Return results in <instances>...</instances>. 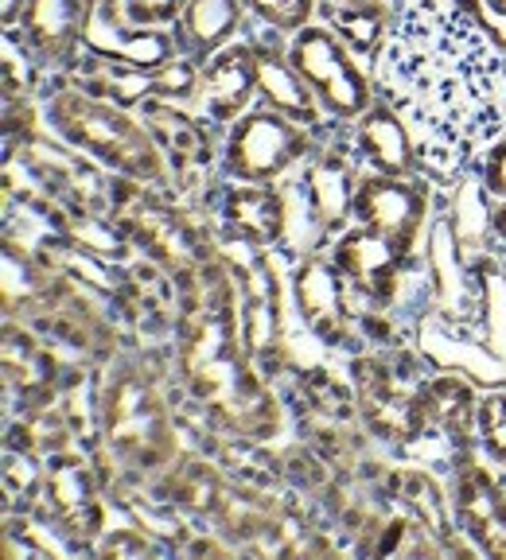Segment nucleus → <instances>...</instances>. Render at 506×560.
<instances>
[{
  "label": "nucleus",
  "instance_id": "nucleus-14",
  "mask_svg": "<svg viewBox=\"0 0 506 560\" xmlns=\"http://www.w3.org/2000/svg\"><path fill=\"white\" fill-rule=\"evenodd\" d=\"M355 144L375 172H386V175H413L417 172L410 129H405L402 117L393 114L390 105H370L367 114L358 117Z\"/></svg>",
  "mask_w": 506,
  "mask_h": 560
},
{
  "label": "nucleus",
  "instance_id": "nucleus-30",
  "mask_svg": "<svg viewBox=\"0 0 506 560\" xmlns=\"http://www.w3.org/2000/svg\"><path fill=\"white\" fill-rule=\"evenodd\" d=\"M24 4H27V0H4V24H16V20H20V12H24Z\"/></svg>",
  "mask_w": 506,
  "mask_h": 560
},
{
  "label": "nucleus",
  "instance_id": "nucleus-8",
  "mask_svg": "<svg viewBox=\"0 0 506 560\" xmlns=\"http://www.w3.org/2000/svg\"><path fill=\"white\" fill-rule=\"evenodd\" d=\"M456 517L483 552L506 557V499L480 464L463 459L456 471Z\"/></svg>",
  "mask_w": 506,
  "mask_h": 560
},
{
  "label": "nucleus",
  "instance_id": "nucleus-27",
  "mask_svg": "<svg viewBox=\"0 0 506 560\" xmlns=\"http://www.w3.org/2000/svg\"><path fill=\"white\" fill-rule=\"evenodd\" d=\"M304 394H308V401L315 405L320 412H327V417H347V394H343L340 385L332 382V377L323 374V370H315V374H308V382H304Z\"/></svg>",
  "mask_w": 506,
  "mask_h": 560
},
{
  "label": "nucleus",
  "instance_id": "nucleus-20",
  "mask_svg": "<svg viewBox=\"0 0 506 560\" xmlns=\"http://www.w3.org/2000/svg\"><path fill=\"white\" fill-rule=\"evenodd\" d=\"M425 401H428V417L437 420L452 440L468 444V436L475 432V409H480L472 385L456 374L433 377V382L425 385Z\"/></svg>",
  "mask_w": 506,
  "mask_h": 560
},
{
  "label": "nucleus",
  "instance_id": "nucleus-13",
  "mask_svg": "<svg viewBox=\"0 0 506 560\" xmlns=\"http://www.w3.org/2000/svg\"><path fill=\"white\" fill-rule=\"evenodd\" d=\"M242 4L245 0H187V9L180 12V27H175L180 51H187V59L195 62L219 55L242 24Z\"/></svg>",
  "mask_w": 506,
  "mask_h": 560
},
{
  "label": "nucleus",
  "instance_id": "nucleus-17",
  "mask_svg": "<svg viewBox=\"0 0 506 560\" xmlns=\"http://www.w3.org/2000/svg\"><path fill=\"white\" fill-rule=\"evenodd\" d=\"M222 219L234 230L242 242L250 245H269L285 234L288 226V207L285 195H277L273 187H234L227 195V207H222Z\"/></svg>",
  "mask_w": 506,
  "mask_h": 560
},
{
  "label": "nucleus",
  "instance_id": "nucleus-6",
  "mask_svg": "<svg viewBox=\"0 0 506 560\" xmlns=\"http://www.w3.org/2000/svg\"><path fill=\"white\" fill-rule=\"evenodd\" d=\"M102 412H105V436H110L114 452L133 459V464H149L152 447H164L168 429H164L160 397L137 374H122L110 382Z\"/></svg>",
  "mask_w": 506,
  "mask_h": 560
},
{
  "label": "nucleus",
  "instance_id": "nucleus-32",
  "mask_svg": "<svg viewBox=\"0 0 506 560\" xmlns=\"http://www.w3.org/2000/svg\"><path fill=\"white\" fill-rule=\"evenodd\" d=\"M343 4H382V0H343Z\"/></svg>",
  "mask_w": 506,
  "mask_h": 560
},
{
  "label": "nucleus",
  "instance_id": "nucleus-7",
  "mask_svg": "<svg viewBox=\"0 0 506 560\" xmlns=\"http://www.w3.org/2000/svg\"><path fill=\"white\" fill-rule=\"evenodd\" d=\"M82 44L97 55V59L114 62V67L129 70H160L172 62L175 39L157 27H140V32H125L110 20V0H90V16Z\"/></svg>",
  "mask_w": 506,
  "mask_h": 560
},
{
  "label": "nucleus",
  "instance_id": "nucleus-24",
  "mask_svg": "<svg viewBox=\"0 0 506 560\" xmlns=\"http://www.w3.org/2000/svg\"><path fill=\"white\" fill-rule=\"evenodd\" d=\"M172 494L180 506L187 510H215L219 506V479H215V471H207L203 464H187L184 471L172 479Z\"/></svg>",
  "mask_w": 506,
  "mask_h": 560
},
{
  "label": "nucleus",
  "instance_id": "nucleus-33",
  "mask_svg": "<svg viewBox=\"0 0 506 560\" xmlns=\"http://www.w3.org/2000/svg\"><path fill=\"white\" fill-rule=\"evenodd\" d=\"M503 280H506V261H503Z\"/></svg>",
  "mask_w": 506,
  "mask_h": 560
},
{
  "label": "nucleus",
  "instance_id": "nucleus-18",
  "mask_svg": "<svg viewBox=\"0 0 506 560\" xmlns=\"http://www.w3.org/2000/svg\"><path fill=\"white\" fill-rule=\"evenodd\" d=\"M355 179H350V167L340 152H323L304 175V195H308V207L312 214L320 219V226L327 234L347 222V214L355 210Z\"/></svg>",
  "mask_w": 506,
  "mask_h": 560
},
{
  "label": "nucleus",
  "instance_id": "nucleus-15",
  "mask_svg": "<svg viewBox=\"0 0 506 560\" xmlns=\"http://www.w3.org/2000/svg\"><path fill=\"white\" fill-rule=\"evenodd\" d=\"M253 51H257V94L265 97V105L300 125H315V117H320L315 102H320V97H315V90L304 82V74L292 67V59L273 51V47H257V44H253Z\"/></svg>",
  "mask_w": 506,
  "mask_h": 560
},
{
  "label": "nucleus",
  "instance_id": "nucleus-11",
  "mask_svg": "<svg viewBox=\"0 0 506 560\" xmlns=\"http://www.w3.org/2000/svg\"><path fill=\"white\" fill-rule=\"evenodd\" d=\"M90 0H27L20 12V35L44 62H59L74 51L87 32Z\"/></svg>",
  "mask_w": 506,
  "mask_h": 560
},
{
  "label": "nucleus",
  "instance_id": "nucleus-29",
  "mask_svg": "<svg viewBox=\"0 0 506 560\" xmlns=\"http://www.w3.org/2000/svg\"><path fill=\"white\" fill-rule=\"evenodd\" d=\"M483 187L498 199H506V137L498 144L487 149V160H483Z\"/></svg>",
  "mask_w": 506,
  "mask_h": 560
},
{
  "label": "nucleus",
  "instance_id": "nucleus-3",
  "mask_svg": "<svg viewBox=\"0 0 506 560\" xmlns=\"http://www.w3.org/2000/svg\"><path fill=\"white\" fill-rule=\"evenodd\" d=\"M355 382H358V409L367 417L370 432L382 440L405 444V440L421 436L428 417L425 385L410 366L390 359H358L355 362Z\"/></svg>",
  "mask_w": 506,
  "mask_h": 560
},
{
  "label": "nucleus",
  "instance_id": "nucleus-21",
  "mask_svg": "<svg viewBox=\"0 0 506 560\" xmlns=\"http://www.w3.org/2000/svg\"><path fill=\"white\" fill-rule=\"evenodd\" d=\"M390 490L413 510V517L425 525L428 537L445 541L448 537V502H445V494H440L437 482H433V475L417 471V467H402V471L390 475Z\"/></svg>",
  "mask_w": 506,
  "mask_h": 560
},
{
  "label": "nucleus",
  "instance_id": "nucleus-9",
  "mask_svg": "<svg viewBox=\"0 0 506 560\" xmlns=\"http://www.w3.org/2000/svg\"><path fill=\"white\" fill-rule=\"evenodd\" d=\"M257 94V51L253 44H230L210 55L199 74V97L210 121H238L250 97Z\"/></svg>",
  "mask_w": 506,
  "mask_h": 560
},
{
  "label": "nucleus",
  "instance_id": "nucleus-19",
  "mask_svg": "<svg viewBox=\"0 0 506 560\" xmlns=\"http://www.w3.org/2000/svg\"><path fill=\"white\" fill-rule=\"evenodd\" d=\"M145 125H149L152 140H157V144H164L168 156L180 160V167L210 160L207 129H203L199 121H192L187 114H180L172 102L149 97V102H145Z\"/></svg>",
  "mask_w": 506,
  "mask_h": 560
},
{
  "label": "nucleus",
  "instance_id": "nucleus-1",
  "mask_svg": "<svg viewBox=\"0 0 506 560\" xmlns=\"http://www.w3.org/2000/svg\"><path fill=\"white\" fill-rule=\"evenodd\" d=\"M51 121L74 149L97 156L114 172L140 184H164L157 140L145 125L125 114V105L105 102L90 90H59L51 97Z\"/></svg>",
  "mask_w": 506,
  "mask_h": 560
},
{
  "label": "nucleus",
  "instance_id": "nucleus-23",
  "mask_svg": "<svg viewBox=\"0 0 506 560\" xmlns=\"http://www.w3.org/2000/svg\"><path fill=\"white\" fill-rule=\"evenodd\" d=\"M475 436H480V447L495 459V464H506V389H495L480 401L475 409Z\"/></svg>",
  "mask_w": 506,
  "mask_h": 560
},
{
  "label": "nucleus",
  "instance_id": "nucleus-5",
  "mask_svg": "<svg viewBox=\"0 0 506 560\" xmlns=\"http://www.w3.org/2000/svg\"><path fill=\"white\" fill-rule=\"evenodd\" d=\"M428 214V187L413 175H367L355 187V219L410 254Z\"/></svg>",
  "mask_w": 506,
  "mask_h": 560
},
{
  "label": "nucleus",
  "instance_id": "nucleus-2",
  "mask_svg": "<svg viewBox=\"0 0 506 560\" xmlns=\"http://www.w3.org/2000/svg\"><path fill=\"white\" fill-rule=\"evenodd\" d=\"M288 59L315 90L320 105L332 117H363L370 109V82L358 70L350 47L343 44L332 27H300L288 44Z\"/></svg>",
  "mask_w": 506,
  "mask_h": 560
},
{
  "label": "nucleus",
  "instance_id": "nucleus-31",
  "mask_svg": "<svg viewBox=\"0 0 506 560\" xmlns=\"http://www.w3.org/2000/svg\"><path fill=\"white\" fill-rule=\"evenodd\" d=\"M491 226H495V234L506 237V207H498L495 214H491Z\"/></svg>",
  "mask_w": 506,
  "mask_h": 560
},
{
  "label": "nucleus",
  "instance_id": "nucleus-12",
  "mask_svg": "<svg viewBox=\"0 0 506 560\" xmlns=\"http://www.w3.org/2000/svg\"><path fill=\"white\" fill-rule=\"evenodd\" d=\"M292 292L304 312V319L323 335V339H343L347 307H343L340 265H327L323 257H308L292 277Z\"/></svg>",
  "mask_w": 506,
  "mask_h": 560
},
{
  "label": "nucleus",
  "instance_id": "nucleus-26",
  "mask_svg": "<svg viewBox=\"0 0 506 560\" xmlns=\"http://www.w3.org/2000/svg\"><path fill=\"white\" fill-rule=\"evenodd\" d=\"M460 9L480 24V32L506 55V0H460Z\"/></svg>",
  "mask_w": 506,
  "mask_h": 560
},
{
  "label": "nucleus",
  "instance_id": "nucleus-10",
  "mask_svg": "<svg viewBox=\"0 0 506 560\" xmlns=\"http://www.w3.org/2000/svg\"><path fill=\"white\" fill-rule=\"evenodd\" d=\"M402 249L393 242H386L375 230H350L335 245V265L340 272H347L358 289L375 296L378 304H390L398 292V272H402Z\"/></svg>",
  "mask_w": 506,
  "mask_h": 560
},
{
  "label": "nucleus",
  "instance_id": "nucleus-4",
  "mask_svg": "<svg viewBox=\"0 0 506 560\" xmlns=\"http://www.w3.org/2000/svg\"><path fill=\"white\" fill-rule=\"evenodd\" d=\"M308 125L277 114V109H257L234 121L227 137V167L230 175L245 184H269L285 167H292L308 152Z\"/></svg>",
  "mask_w": 506,
  "mask_h": 560
},
{
  "label": "nucleus",
  "instance_id": "nucleus-16",
  "mask_svg": "<svg viewBox=\"0 0 506 560\" xmlns=\"http://www.w3.org/2000/svg\"><path fill=\"white\" fill-rule=\"evenodd\" d=\"M47 506L55 522L67 525V534H97V499L82 459H59L47 471Z\"/></svg>",
  "mask_w": 506,
  "mask_h": 560
},
{
  "label": "nucleus",
  "instance_id": "nucleus-28",
  "mask_svg": "<svg viewBox=\"0 0 506 560\" xmlns=\"http://www.w3.org/2000/svg\"><path fill=\"white\" fill-rule=\"evenodd\" d=\"M187 9V0H129L125 12L137 27H157V24H172L180 12Z\"/></svg>",
  "mask_w": 506,
  "mask_h": 560
},
{
  "label": "nucleus",
  "instance_id": "nucleus-25",
  "mask_svg": "<svg viewBox=\"0 0 506 560\" xmlns=\"http://www.w3.org/2000/svg\"><path fill=\"white\" fill-rule=\"evenodd\" d=\"M245 9H253L277 32H300L312 20L315 0H245Z\"/></svg>",
  "mask_w": 506,
  "mask_h": 560
},
{
  "label": "nucleus",
  "instance_id": "nucleus-22",
  "mask_svg": "<svg viewBox=\"0 0 506 560\" xmlns=\"http://www.w3.org/2000/svg\"><path fill=\"white\" fill-rule=\"evenodd\" d=\"M323 12H327L332 32L340 35L350 51L378 55V47H382V39H386V27H390L386 4H343V0H335V4H327Z\"/></svg>",
  "mask_w": 506,
  "mask_h": 560
}]
</instances>
